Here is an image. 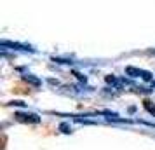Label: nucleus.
Returning a JSON list of instances; mask_svg holds the SVG:
<instances>
[{
	"label": "nucleus",
	"mask_w": 155,
	"mask_h": 150,
	"mask_svg": "<svg viewBox=\"0 0 155 150\" xmlns=\"http://www.w3.org/2000/svg\"><path fill=\"white\" fill-rule=\"evenodd\" d=\"M126 73L131 77H141L143 80H152V73L147 70H140V68H133V66H127Z\"/></svg>",
	"instance_id": "f257e3e1"
},
{
	"label": "nucleus",
	"mask_w": 155,
	"mask_h": 150,
	"mask_svg": "<svg viewBox=\"0 0 155 150\" xmlns=\"http://www.w3.org/2000/svg\"><path fill=\"white\" fill-rule=\"evenodd\" d=\"M14 117H16V121L28 122V124H38V122H40V117L37 114H21V112H18Z\"/></svg>",
	"instance_id": "f03ea898"
},
{
	"label": "nucleus",
	"mask_w": 155,
	"mask_h": 150,
	"mask_svg": "<svg viewBox=\"0 0 155 150\" xmlns=\"http://www.w3.org/2000/svg\"><path fill=\"white\" fill-rule=\"evenodd\" d=\"M23 79L26 80L28 84H31V86H35V87H38L40 84H42V80H40V79H37V77H33L31 73H26V75H23Z\"/></svg>",
	"instance_id": "7ed1b4c3"
},
{
	"label": "nucleus",
	"mask_w": 155,
	"mask_h": 150,
	"mask_svg": "<svg viewBox=\"0 0 155 150\" xmlns=\"http://www.w3.org/2000/svg\"><path fill=\"white\" fill-rule=\"evenodd\" d=\"M59 129H61L63 133H71V128L68 126V124H61V126H59Z\"/></svg>",
	"instance_id": "20e7f679"
},
{
	"label": "nucleus",
	"mask_w": 155,
	"mask_h": 150,
	"mask_svg": "<svg viewBox=\"0 0 155 150\" xmlns=\"http://www.w3.org/2000/svg\"><path fill=\"white\" fill-rule=\"evenodd\" d=\"M145 107H147V110L150 112V114H153V115H155V107H152L148 101H145Z\"/></svg>",
	"instance_id": "39448f33"
}]
</instances>
